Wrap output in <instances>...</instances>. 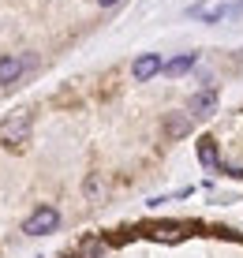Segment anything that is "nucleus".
<instances>
[{
  "mask_svg": "<svg viewBox=\"0 0 243 258\" xmlns=\"http://www.w3.org/2000/svg\"><path fill=\"white\" fill-rule=\"evenodd\" d=\"M30 123H34L30 112H15V116H8L4 123H0V142H4V146H19V142H26Z\"/></svg>",
  "mask_w": 243,
  "mask_h": 258,
  "instance_id": "f257e3e1",
  "label": "nucleus"
},
{
  "mask_svg": "<svg viewBox=\"0 0 243 258\" xmlns=\"http://www.w3.org/2000/svg\"><path fill=\"white\" fill-rule=\"evenodd\" d=\"M56 225H60V213L52 210V206H38L30 217H26L23 232H26V236H45V232H52Z\"/></svg>",
  "mask_w": 243,
  "mask_h": 258,
  "instance_id": "f03ea898",
  "label": "nucleus"
},
{
  "mask_svg": "<svg viewBox=\"0 0 243 258\" xmlns=\"http://www.w3.org/2000/svg\"><path fill=\"white\" fill-rule=\"evenodd\" d=\"M34 64V56H15V52H8V56H0V86H12L23 79V71Z\"/></svg>",
  "mask_w": 243,
  "mask_h": 258,
  "instance_id": "7ed1b4c3",
  "label": "nucleus"
},
{
  "mask_svg": "<svg viewBox=\"0 0 243 258\" xmlns=\"http://www.w3.org/2000/svg\"><path fill=\"white\" fill-rule=\"evenodd\" d=\"M243 12V4H199V8H191V15L195 19H202V23H217V19H228V15H239Z\"/></svg>",
  "mask_w": 243,
  "mask_h": 258,
  "instance_id": "20e7f679",
  "label": "nucleus"
},
{
  "mask_svg": "<svg viewBox=\"0 0 243 258\" xmlns=\"http://www.w3.org/2000/svg\"><path fill=\"white\" fill-rule=\"evenodd\" d=\"M157 71H165V64H161V56H157V52H142V56L135 60L131 75L139 79V83H150V79H154Z\"/></svg>",
  "mask_w": 243,
  "mask_h": 258,
  "instance_id": "39448f33",
  "label": "nucleus"
},
{
  "mask_svg": "<svg viewBox=\"0 0 243 258\" xmlns=\"http://www.w3.org/2000/svg\"><path fill=\"white\" fill-rule=\"evenodd\" d=\"M191 116H213V112H217V90H213V86H206V90H199L191 97Z\"/></svg>",
  "mask_w": 243,
  "mask_h": 258,
  "instance_id": "423d86ee",
  "label": "nucleus"
},
{
  "mask_svg": "<svg viewBox=\"0 0 243 258\" xmlns=\"http://www.w3.org/2000/svg\"><path fill=\"white\" fill-rule=\"evenodd\" d=\"M191 123H195L191 112H168L165 116V135L168 139H184V135H191Z\"/></svg>",
  "mask_w": 243,
  "mask_h": 258,
  "instance_id": "0eeeda50",
  "label": "nucleus"
},
{
  "mask_svg": "<svg viewBox=\"0 0 243 258\" xmlns=\"http://www.w3.org/2000/svg\"><path fill=\"white\" fill-rule=\"evenodd\" d=\"M187 228L176 225V221H161V225H150V239H157V243H176V239H184Z\"/></svg>",
  "mask_w": 243,
  "mask_h": 258,
  "instance_id": "6e6552de",
  "label": "nucleus"
},
{
  "mask_svg": "<svg viewBox=\"0 0 243 258\" xmlns=\"http://www.w3.org/2000/svg\"><path fill=\"white\" fill-rule=\"evenodd\" d=\"M195 60H199V52H184V56L168 60V64H165V75H168V79H179V75H187V71L195 68Z\"/></svg>",
  "mask_w": 243,
  "mask_h": 258,
  "instance_id": "1a4fd4ad",
  "label": "nucleus"
},
{
  "mask_svg": "<svg viewBox=\"0 0 243 258\" xmlns=\"http://www.w3.org/2000/svg\"><path fill=\"white\" fill-rule=\"evenodd\" d=\"M199 161L206 168H217V142L213 139H199Z\"/></svg>",
  "mask_w": 243,
  "mask_h": 258,
  "instance_id": "9d476101",
  "label": "nucleus"
},
{
  "mask_svg": "<svg viewBox=\"0 0 243 258\" xmlns=\"http://www.w3.org/2000/svg\"><path fill=\"white\" fill-rule=\"evenodd\" d=\"M109 251V243L105 239H97V236H90L83 247H79V258H97V254H105Z\"/></svg>",
  "mask_w": 243,
  "mask_h": 258,
  "instance_id": "9b49d317",
  "label": "nucleus"
},
{
  "mask_svg": "<svg viewBox=\"0 0 243 258\" xmlns=\"http://www.w3.org/2000/svg\"><path fill=\"white\" fill-rule=\"evenodd\" d=\"M101 195H105L101 176H90V180H86V199H101Z\"/></svg>",
  "mask_w": 243,
  "mask_h": 258,
  "instance_id": "f8f14e48",
  "label": "nucleus"
},
{
  "mask_svg": "<svg viewBox=\"0 0 243 258\" xmlns=\"http://www.w3.org/2000/svg\"><path fill=\"white\" fill-rule=\"evenodd\" d=\"M97 4H101V8H112V4H120V0H97Z\"/></svg>",
  "mask_w": 243,
  "mask_h": 258,
  "instance_id": "ddd939ff",
  "label": "nucleus"
},
{
  "mask_svg": "<svg viewBox=\"0 0 243 258\" xmlns=\"http://www.w3.org/2000/svg\"><path fill=\"white\" fill-rule=\"evenodd\" d=\"M64 258H75V254H64Z\"/></svg>",
  "mask_w": 243,
  "mask_h": 258,
  "instance_id": "4468645a",
  "label": "nucleus"
}]
</instances>
